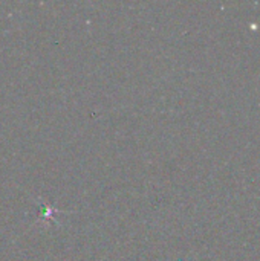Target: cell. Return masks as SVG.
<instances>
[{"label":"cell","instance_id":"cell-1","mask_svg":"<svg viewBox=\"0 0 260 261\" xmlns=\"http://www.w3.org/2000/svg\"><path fill=\"white\" fill-rule=\"evenodd\" d=\"M43 211H44V214H41V220L43 222H49V220H54V217H52V213L55 211L52 206H49V205H43Z\"/></svg>","mask_w":260,"mask_h":261}]
</instances>
